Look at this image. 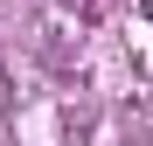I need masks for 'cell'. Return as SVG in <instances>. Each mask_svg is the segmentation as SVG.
Listing matches in <instances>:
<instances>
[{"label":"cell","instance_id":"obj_2","mask_svg":"<svg viewBox=\"0 0 153 146\" xmlns=\"http://www.w3.org/2000/svg\"><path fill=\"white\" fill-rule=\"evenodd\" d=\"M139 14H146V21H153V0H139Z\"/></svg>","mask_w":153,"mask_h":146},{"label":"cell","instance_id":"obj_1","mask_svg":"<svg viewBox=\"0 0 153 146\" xmlns=\"http://www.w3.org/2000/svg\"><path fill=\"white\" fill-rule=\"evenodd\" d=\"M63 7H76V14H91V7H97V0H63Z\"/></svg>","mask_w":153,"mask_h":146}]
</instances>
